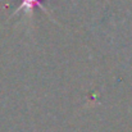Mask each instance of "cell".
<instances>
[{
    "label": "cell",
    "instance_id": "1",
    "mask_svg": "<svg viewBox=\"0 0 132 132\" xmlns=\"http://www.w3.org/2000/svg\"><path fill=\"white\" fill-rule=\"evenodd\" d=\"M35 6H40L45 13H47V9L44 6L43 0H22L21 5L18 6V9L15 10V13H18L19 10H26V12H31Z\"/></svg>",
    "mask_w": 132,
    "mask_h": 132
}]
</instances>
